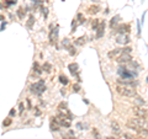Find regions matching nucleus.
Returning a JSON list of instances; mask_svg holds the SVG:
<instances>
[{
    "mask_svg": "<svg viewBox=\"0 0 148 139\" xmlns=\"http://www.w3.org/2000/svg\"><path fill=\"white\" fill-rule=\"evenodd\" d=\"M9 115H10V117H14V116L16 115V111H15V108H11V111H10V113H9Z\"/></svg>",
    "mask_w": 148,
    "mask_h": 139,
    "instance_id": "nucleus-33",
    "label": "nucleus"
},
{
    "mask_svg": "<svg viewBox=\"0 0 148 139\" xmlns=\"http://www.w3.org/2000/svg\"><path fill=\"white\" fill-rule=\"evenodd\" d=\"M54 119H56V122L59 126H62V127H65V128L70 127V119L64 115V113H58V116L54 117Z\"/></svg>",
    "mask_w": 148,
    "mask_h": 139,
    "instance_id": "nucleus-4",
    "label": "nucleus"
},
{
    "mask_svg": "<svg viewBox=\"0 0 148 139\" xmlns=\"http://www.w3.org/2000/svg\"><path fill=\"white\" fill-rule=\"evenodd\" d=\"M99 11H100V8H99L98 5H91V6H89V9H88V12L89 14H91V15L98 14Z\"/></svg>",
    "mask_w": 148,
    "mask_h": 139,
    "instance_id": "nucleus-15",
    "label": "nucleus"
},
{
    "mask_svg": "<svg viewBox=\"0 0 148 139\" xmlns=\"http://www.w3.org/2000/svg\"><path fill=\"white\" fill-rule=\"evenodd\" d=\"M99 24H100V20H98V19H95V20L93 21V25H91L93 30H95V31H96V29H98V26H99Z\"/></svg>",
    "mask_w": 148,
    "mask_h": 139,
    "instance_id": "nucleus-24",
    "label": "nucleus"
},
{
    "mask_svg": "<svg viewBox=\"0 0 148 139\" xmlns=\"http://www.w3.org/2000/svg\"><path fill=\"white\" fill-rule=\"evenodd\" d=\"M67 48L69 49V54H70V55H74V54H75V48H74V47H73L72 45H70V46H68Z\"/></svg>",
    "mask_w": 148,
    "mask_h": 139,
    "instance_id": "nucleus-25",
    "label": "nucleus"
},
{
    "mask_svg": "<svg viewBox=\"0 0 148 139\" xmlns=\"http://www.w3.org/2000/svg\"><path fill=\"white\" fill-rule=\"evenodd\" d=\"M93 135H95L96 139H101L100 138V134H99V132L96 131V129H94V131H93Z\"/></svg>",
    "mask_w": 148,
    "mask_h": 139,
    "instance_id": "nucleus-31",
    "label": "nucleus"
},
{
    "mask_svg": "<svg viewBox=\"0 0 148 139\" xmlns=\"http://www.w3.org/2000/svg\"><path fill=\"white\" fill-rule=\"evenodd\" d=\"M85 40H86V38H85V36L79 37V38H78V40L75 41V45H84V43H85Z\"/></svg>",
    "mask_w": 148,
    "mask_h": 139,
    "instance_id": "nucleus-20",
    "label": "nucleus"
},
{
    "mask_svg": "<svg viewBox=\"0 0 148 139\" xmlns=\"http://www.w3.org/2000/svg\"><path fill=\"white\" fill-rule=\"evenodd\" d=\"M42 11H43V16H44V19H46V17H47V15H48V10H47V8L42 9Z\"/></svg>",
    "mask_w": 148,
    "mask_h": 139,
    "instance_id": "nucleus-34",
    "label": "nucleus"
},
{
    "mask_svg": "<svg viewBox=\"0 0 148 139\" xmlns=\"http://www.w3.org/2000/svg\"><path fill=\"white\" fill-rule=\"evenodd\" d=\"M33 22H35V17H33V15H31V16H30V19H28V21H27V27H28V29H31V27H32Z\"/></svg>",
    "mask_w": 148,
    "mask_h": 139,
    "instance_id": "nucleus-21",
    "label": "nucleus"
},
{
    "mask_svg": "<svg viewBox=\"0 0 148 139\" xmlns=\"http://www.w3.org/2000/svg\"><path fill=\"white\" fill-rule=\"evenodd\" d=\"M24 110H25L24 103L20 102V103H19V112H20V115H22V113H24Z\"/></svg>",
    "mask_w": 148,
    "mask_h": 139,
    "instance_id": "nucleus-28",
    "label": "nucleus"
},
{
    "mask_svg": "<svg viewBox=\"0 0 148 139\" xmlns=\"http://www.w3.org/2000/svg\"><path fill=\"white\" fill-rule=\"evenodd\" d=\"M42 71L51 73V71H52V64H51V63H44L43 65H42Z\"/></svg>",
    "mask_w": 148,
    "mask_h": 139,
    "instance_id": "nucleus-17",
    "label": "nucleus"
},
{
    "mask_svg": "<svg viewBox=\"0 0 148 139\" xmlns=\"http://www.w3.org/2000/svg\"><path fill=\"white\" fill-rule=\"evenodd\" d=\"M5 26H6V22H3V25H1V29H0V30L3 31V30H4V27H5Z\"/></svg>",
    "mask_w": 148,
    "mask_h": 139,
    "instance_id": "nucleus-38",
    "label": "nucleus"
},
{
    "mask_svg": "<svg viewBox=\"0 0 148 139\" xmlns=\"http://www.w3.org/2000/svg\"><path fill=\"white\" fill-rule=\"evenodd\" d=\"M30 91L32 94H36V95H41L42 92L46 91V86H44V80H40V81L35 82L30 86Z\"/></svg>",
    "mask_w": 148,
    "mask_h": 139,
    "instance_id": "nucleus-2",
    "label": "nucleus"
},
{
    "mask_svg": "<svg viewBox=\"0 0 148 139\" xmlns=\"http://www.w3.org/2000/svg\"><path fill=\"white\" fill-rule=\"evenodd\" d=\"M124 138H125V139H136L132 134H130V133H125V134H124Z\"/></svg>",
    "mask_w": 148,
    "mask_h": 139,
    "instance_id": "nucleus-29",
    "label": "nucleus"
},
{
    "mask_svg": "<svg viewBox=\"0 0 148 139\" xmlns=\"http://www.w3.org/2000/svg\"><path fill=\"white\" fill-rule=\"evenodd\" d=\"M57 36H58V27H56V30H51V32H49V42L53 43V41L57 40Z\"/></svg>",
    "mask_w": 148,
    "mask_h": 139,
    "instance_id": "nucleus-10",
    "label": "nucleus"
},
{
    "mask_svg": "<svg viewBox=\"0 0 148 139\" xmlns=\"http://www.w3.org/2000/svg\"><path fill=\"white\" fill-rule=\"evenodd\" d=\"M68 69L73 75H76V73H78V64H76V63H72V64H69Z\"/></svg>",
    "mask_w": 148,
    "mask_h": 139,
    "instance_id": "nucleus-12",
    "label": "nucleus"
},
{
    "mask_svg": "<svg viewBox=\"0 0 148 139\" xmlns=\"http://www.w3.org/2000/svg\"><path fill=\"white\" fill-rule=\"evenodd\" d=\"M116 91L117 94H120L121 96H126V97H135L136 96V90L130 89L127 86H122V85H117L116 86Z\"/></svg>",
    "mask_w": 148,
    "mask_h": 139,
    "instance_id": "nucleus-1",
    "label": "nucleus"
},
{
    "mask_svg": "<svg viewBox=\"0 0 148 139\" xmlns=\"http://www.w3.org/2000/svg\"><path fill=\"white\" fill-rule=\"evenodd\" d=\"M11 123H12V119L10 118V117H8V118H5V121L3 122V126H4V127H8V126H10Z\"/></svg>",
    "mask_w": 148,
    "mask_h": 139,
    "instance_id": "nucleus-23",
    "label": "nucleus"
},
{
    "mask_svg": "<svg viewBox=\"0 0 148 139\" xmlns=\"http://www.w3.org/2000/svg\"><path fill=\"white\" fill-rule=\"evenodd\" d=\"M136 139H147V138H146V137H144V138H142V137H140V138H136Z\"/></svg>",
    "mask_w": 148,
    "mask_h": 139,
    "instance_id": "nucleus-41",
    "label": "nucleus"
},
{
    "mask_svg": "<svg viewBox=\"0 0 148 139\" xmlns=\"http://www.w3.org/2000/svg\"><path fill=\"white\" fill-rule=\"evenodd\" d=\"M104 32H105V22L104 21H100V24L96 29V38H101L104 36Z\"/></svg>",
    "mask_w": 148,
    "mask_h": 139,
    "instance_id": "nucleus-7",
    "label": "nucleus"
},
{
    "mask_svg": "<svg viewBox=\"0 0 148 139\" xmlns=\"http://www.w3.org/2000/svg\"><path fill=\"white\" fill-rule=\"evenodd\" d=\"M105 139H117V138H114V137H108V138H105Z\"/></svg>",
    "mask_w": 148,
    "mask_h": 139,
    "instance_id": "nucleus-40",
    "label": "nucleus"
},
{
    "mask_svg": "<svg viewBox=\"0 0 148 139\" xmlns=\"http://www.w3.org/2000/svg\"><path fill=\"white\" fill-rule=\"evenodd\" d=\"M52 121H51V131H54V132H57V131H59V124L56 122V119H54V117H52Z\"/></svg>",
    "mask_w": 148,
    "mask_h": 139,
    "instance_id": "nucleus-13",
    "label": "nucleus"
},
{
    "mask_svg": "<svg viewBox=\"0 0 148 139\" xmlns=\"http://www.w3.org/2000/svg\"><path fill=\"white\" fill-rule=\"evenodd\" d=\"M117 32H120L121 35H124V32H130V26L128 25H120L117 27Z\"/></svg>",
    "mask_w": 148,
    "mask_h": 139,
    "instance_id": "nucleus-11",
    "label": "nucleus"
},
{
    "mask_svg": "<svg viewBox=\"0 0 148 139\" xmlns=\"http://www.w3.org/2000/svg\"><path fill=\"white\" fill-rule=\"evenodd\" d=\"M137 101H138V103H140V105L146 106V101H144V100H142V98H140V97H137Z\"/></svg>",
    "mask_w": 148,
    "mask_h": 139,
    "instance_id": "nucleus-32",
    "label": "nucleus"
},
{
    "mask_svg": "<svg viewBox=\"0 0 148 139\" xmlns=\"http://www.w3.org/2000/svg\"><path fill=\"white\" fill-rule=\"evenodd\" d=\"M35 110H36V116H40V115H41V112L38 111V108H35Z\"/></svg>",
    "mask_w": 148,
    "mask_h": 139,
    "instance_id": "nucleus-39",
    "label": "nucleus"
},
{
    "mask_svg": "<svg viewBox=\"0 0 148 139\" xmlns=\"http://www.w3.org/2000/svg\"><path fill=\"white\" fill-rule=\"evenodd\" d=\"M76 20H73V22H72V31H70V32L72 33H74L75 32V29H76Z\"/></svg>",
    "mask_w": 148,
    "mask_h": 139,
    "instance_id": "nucleus-27",
    "label": "nucleus"
},
{
    "mask_svg": "<svg viewBox=\"0 0 148 139\" xmlns=\"http://www.w3.org/2000/svg\"><path fill=\"white\" fill-rule=\"evenodd\" d=\"M132 60V55L128 53H121L119 57L116 58V62L120 63V64H126V63H130Z\"/></svg>",
    "mask_w": 148,
    "mask_h": 139,
    "instance_id": "nucleus-5",
    "label": "nucleus"
},
{
    "mask_svg": "<svg viewBox=\"0 0 148 139\" xmlns=\"http://www.w3.org/2000/svg\"><path fill=\"white\" fill-rule=\"evenodd\" d=\"M26 102H27V108L31 110V101H30V98H26Z\"/></svg>",
    "mask_w": 148,
    "mask_h": 139,
    "instance_id": "nucleus-35",
    "label": "nucleus"
},
{
    "mask_svg": "<svg viewBox=\"0 0 148 139\" xmlns=\"http://www.w3.org/2000/svg\"><path fill=\"white\" fill-rule=\"evenodd\" d=\"M63 46H65V47L70 46V43H69V40H64V41H63Z\"/></svg>",
    "mask_w": 148,
    "mask_h": 139,
    "instance_id": "nucleus-36",
    "label": "nucleus"
},
{
    "mask_svg": "<svg viewBox=\"0 0 148 139\" xmlns=\"http://www.w3.org/2000/svg\"><path fill=\"white\" fill-rule=\"evenodd\" d=\"M33 71H35L37 75H41V74H42V68L40 66V64H38L37 62L33 63Z\"/></svg>",
    "mask_w": 148,
    "mask_h": 139,
    "instance_id": "nucleus-16",
    "label": "nucleus"
},
{
    "mask_svg": "<svg viewBox=\"0 0 148 139\" xmlns=\"http://www.w3.org/2000/svg\"><path fill=\"white\" fill-rule=\"evenodd\" d=\"M116 42L120 43V45H127L130 42V37L128 36H124V35H120V36L116 37Z\"/></svg>",
    "mask_w": 148,
    "mask_h": 139,
    "instance_id": "nucleus-8",
    "label": "nucleus"
},
{
    "mask_svg": "<svg viewBox=\"0 0 148 139\" xmlns=\"http://www.w3.org/2000/svg\"><path fill=\"white\" fill-rule=\"evenodd\" d=\"M59 82L60 84H63V85H68V82H69V80H68V78L65 76V75H63V74H60L59 75Z\"/></svg>",
    "mask_w": 148,
    "mask_h": 139,
    "instance_id": "nucleus-18",
    "label": "nucleus"
},
{
    "mask_svg": "<svg viewBox=\"0 0 148 139\" xmlns=\"http://www.w3.org/2000/svg\"><path fill=\"white\" fill-rule=\"evenodd\" d=\"M76 127L79 128V129H81V128H83V124H81V123H78V124H76Z\"/></svg>",
    "mask_w": 148,
    "mask_h": 139,
    "instance_id": "nucleus-37",
    "label": "nucleus"
},
{
    "mask_svg": "<svg viewBox=\"0 0 148 139\" xmlns=\"http://www.w3.org/2000/svg\"><path fill=\"white\" fill-rule=\"evenodd\" d=\"M122 53V49H120V48H116V49H112V51H110L108 53V57L109 58H117L120 54Z\"/></svg>",
    "mask_w": 148,
    "mask_h": 139,
    "instance_id": "nucleus-9",
    "label": "nucleus"
},
{
    "mask_svg": "<svg viewBox=\"0 0 148 139\" xmlns=\"http://www.w3.org/2000/svg\"><path fill=\"white\" fill-rule=\"evenodd\" d=\"M73 90L75 91V92H79L80 91V85L79 84H74V85H73Z\"/></svg>",
    "mask_w": 148,
    "mask_h": 139,
    "instance_id": "nucleus-30",
    "label": "nucleus"
},
{
    "mask_svg": "<svg viewBox=\"0 0 148 139\" xmlns=\"http://www.w3.org/2000/svg\"><path fill=\"white\" fill-rule=\"evenodd\" d=\"M75 20L78 21V22H76V24L81 25V24H83V22H84V21H85V17H84V15H83V14H81V12H79V14H78V15H76V19H75Z\"/></svg>",
    "mask_w": 148,
    "mask_h": 139,
    "instance_id": "nucleus-19",
    "label": "nucleus"
},
{
    "mask_svg": "<svg viewBox=\"0 0 148 139\" xmlns=\"http://www.w3.org/2000/svg\"><path fill=\"white\" fill-rule=\"evenodd\" d=\"M111 128H112V131L115 132L116 134H120V133H121L120 126H119V123L115 122V121H112V122H111Z\"/></svg>",
    "mask_w": 148,
    "mask_h": 139,
    "instance_id": "nucleus-14",
    "label": "nucleus"
},
{
    "mask_svg": "<svg viewBox=\"0 0 148 139\" xmlns=\"http://www.w3.org/2000/svg\"><path fill=\"white\" fill-rule=\"evenodd\" d=\"M16 14H17V16L20 17V19H24V17H25V11H24V9H22V8L19 9Z\"/></svg>",
    "mask_w": 148,
    "mask_h": 139,
    "instance_id": "nucleus-22",
    "label": "nucleus"
},
{
    "mask_svg": "<svg viewBox=\"0 0 148 139\" xmlns=\"http://www.w3.org/2000/svg\"><path fill=\"white\" fill-rule=\"evenodd\" d=\"M126 126H127L130 129H133V131H136V132H142V133H144V135L147 134V129H146V127H141L140 124L135 121V119H128L127 123H126Z\"/></svg>",
    "mask_w": 148,
    "mask_h": 139,
    "instance_id": "nucleus-3",
    "label": "nucleus"
},
{
    "mask_svg": "<svg viewBox=\"0 0 148 139\" xmlns=\"http://www.w3.org/2000/svg\"><path fill=\"white\" fill-rule=\"evenodd\" d=\"M133 113L136 115V117H140V118H147V110L143 108V107H133Z\"/></svg>",
    "mask_w": 148,
    "mask_h": 139,
    "instance_id": "nucleus-6",
    "label": "nucleus"
},
{
    "mask_svg": "<svg viewBox=\"0 0 148 139\" xmlns=\"http://www.w3.org/2000/svg\"><path fill=\"white\" fill-rule=\"evenodd\" d=\"M117 19H119V16L112 17V19H111V22H110V26H111V27H114V26L117 24Z\"/></svg>",
    "mask_w": 148,
    "mask_h": 139,
    "instance_id": "nucleus-26",
    "label": "nucleus"
},
{
    "mask_svg": "<svg viewBox=\"0 0 148 139\" xmlns=\"http://www.w3.org/2000/svg\"><path fill=\"white\" fill-rule=\"evenodd\" d=\"M63 139H69V138H67V137H65V138H63Z\"/></svg>",
    "mask_w": 148,
    "mask_h": 139,
    "instance_id": "nucleus-42",
    "label": "nucleus"
}]
</instances>
